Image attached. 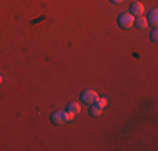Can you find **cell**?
<instances>
[{"label": "cell", "instance_id": "cell-7", "mask_svg": "<svg viewBox=\"0 0 158 151\" xmlns=\"http://www.w3.org/2000/svg\"><path fill=\"white\" fill-rule=\"evenodd\" d=\"M133 25H135V27H138V29H146V27H148V20H146L143 15H138V17L135 18Z\"/></svg>", "mask_w": 158, "mask_h": 151}, {"label": "cell", "instance_id": "cell-3", "mask_svg": "<svg viewBox=\"0 0 158 151\" xmlns=\"http://www.w3.org/2000/svg\"><path fill=\"white\" fill-rule=\"evenodd\" d=\"M98 99H99V96H98V92H96V91H93V89H86L84 92L81 94V101L84 104L91 106V104H94Z\"/></svg>", "mask_w": 158, "mask_h": 151}, {"label": "cell", "instance_id": "cell-11", "mask_svg": "<svg viewBox=\"0 0 158 151\" xmlns=\"http://www.w3.org/2000/svg\"><path fill=\"white\" fill-rule=\"evenodd\" d=\"M2 82H3V77H2V76H0V84H2Z\"/></svg>", "mask_w": 158, "mask_h": 151}, {"label": "cell", "instance_id": "cell-4", "mask_svg": "<svg viewBox=\"0 0 158 151\" xmlns=\"http://www.w3.org/2000/svg\"><path fill=\"white\" fill-rule=\"evenodd\" d=\"M51 121L54 124H64V123H67V111H56V112H52Z\"/></svg>", "mask_w": 158, "mask_h": 151}, {"label": "cell", "instance_id": "cell-8", "mask_svg": "<svg viewBox=\"0 0 158 151\" xmlns=\"http://www.w3.org/2000/svg\"><path fill=\"white\" fill-rule=\"evenodd\" d=\"M67 111H69V112H73V114L76 116L77 112L81 111V106H79L77 103H69V104H67Z\"/></svg>", "mask_w": 158, "mask_h": 151}, {"label": "cell", "instance_id": "cell-6", "mask_svg": "<svg viewBox=\"0 0 158 151\" xmlns=\"http://www.w3.org/2000/svg\"><path fill=\"white\" fill-rule=\"evenodd\" d=\"M148 24L150 25H153V27H156V24H158V10L156 9H153V10H150V14H148Z\"/></svg>", "mask_w": 158, "mask_h": 151}, {"label": "cell", "instance_id": "cell-2", "mask_svg": "<svg viewBox=\"0 0 158 151\" xmlns=\"http://www.w3.org/2000/svg\"><path fill=\"white\" fill-rule=\"evenodd\" d=\"M135 22V15L133 14H121L118 17V25L121 29H131Z\"/></svg>", "mask_w": 158, "mask_h": 151}, {"label": "cell", "instance_id": "cell-1", "mask_svg": "<svg viewBox=\"0 0 158 151\" xmlns=\"http://www.w3.org/2000/svg\"><path fill=\"white\" fill-rule=\"evenodd\" d=\"M106 104H108V99L99 97L94 104H91V108H89V114L91 116H99L101 112H103V109L106 108Z\"/></svg>", "mask_w": 158, "mask_h": 151}, {"label": "cell", "instance_id": "cell-5", "mask_svg": "<svg viewBox=\"0 0 158 151\" xmlns=\"http://www.w3.org/2000/svg\"><path fill=\"white\" fill-rule=\"evenodd\" d=\"M130 14H135L138 17V15H143L145 14V7H143L141 2H133L130 5Z\"/></svg>", "mask_w": 158, "mask_h": 151}, {"label": "cell", "instance_id": "cell-10", "mask_svg": "<svg viewBox=\"0 0 158 151\" xmlns=\"http://www.w3.org/2000/svg\"><path fill=\"white\" fill-rule=\"evenodd\" d=\"M113 3H119V2H123V0H111Z\"/></svg>", "mask_w": 158, "mask_h": 151}, {"label": "cell", "instance_id": "cell-9", "mask_svg": "<svg viewBox=\"0 0 158 151\" xmlns=\"http://www.w3.org/2000/svg\"><path fill=\"white\" fill-rule=\"evenodd\" d=\"M150 37H152L153 42H156V39H158V30H156V29H153V30H152V35H150Z\"/></svg>", "mask_w": 158, "mask_h": 151}]
</instances>
